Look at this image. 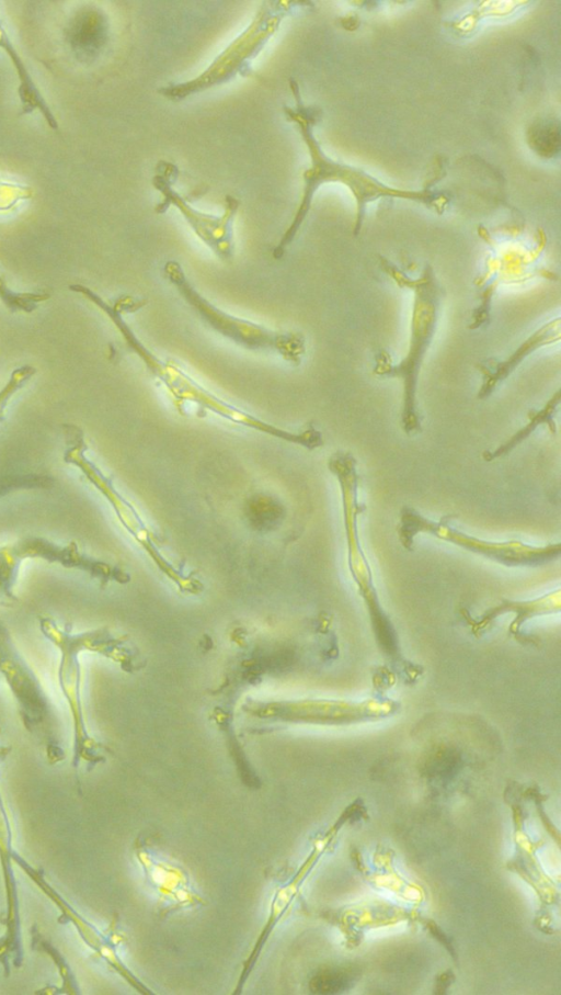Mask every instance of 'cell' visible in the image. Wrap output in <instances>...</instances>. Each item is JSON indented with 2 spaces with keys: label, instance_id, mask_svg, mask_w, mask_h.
Returning a JSON list of instances; mask_svg holds the SVG:
<instances>
[{
  "label": "cell",
  "instance_id": "11",
  "mask_svg": "<svg viewBox=\"0 0 561 995\" xmlns=\"http://www.w3.org/2000/svg\"><path fill=\"white\" fill-rule=\"evenodd\" d=\"M561 402V389H557L546 404L537 409L530 410L527 415L528 421L525 426L518 429L513 433L505 442L500 444L494 450H486L482 453V459L485 462H492L496 459L503 457L511 453L515 448L520 443L527 440L539 427L546 426L550 433L556 434L557 425H556V414Z\"/></svg>",
  "mask_w": 561,
  "mask_h": 995
},
{
  "label": "cell",
  "instance_id": "12",
  "mask_svg": "<svg viewBox=\"0 0 561 995\" xmlns=\"http://www.w3.org/2000/svg\"><path fill=\"white\" fill-rule=\"evenodd\" d=\"M0 47L3 48L4 52L10 56L11 61L14 65L16 72L19 75V78H20L19 94H20V98L22 101L23 112L31 113L34 109H36V108L39 109L42 114L45 116L48 125L51 128L57 129L58 123H57L53 112L46 104V101L39 93L35 83L33 82L25 65L23 64L18 52L11 44L5 31L2 29L1 23H0Z\"/></svg>",
  "mask_w": 561,
  "mask_h": 995
},
{
  "label": "cell",
  "instance_id": "4",
  "mask_svg": "<svg viewBox=\"0 0 561 995\" xmlns=\"http://www.w3.org/2000/svg\"><path fill=\"white\" fill-rule=\"evenodd\" d=\"M330 467L341 489L350 573L364 600L380 648L388 657L397 658L399 646L396 631L378 599L370 565L359 540L358 517L365 505L358 498L356 459L350 452H337L332 456Z\"/></svg>",
  "mask_w": 561,
  "mask_h": 995
},
{
  "label": "cell",
  "instance_id": "7",
  "mask_svg": "<svg viewBox=\"0 0 561 995\" xmlns=\"http://www.w3.org/2000/svg\"><path fill=\"white\" fill-rule=\"evenodd\" d=\"M152 179L153 186L162 194L163 200L156 206V212L164 213L174 206L201 241L224 262H230L234 256L233 221L239 208V201L227 195L225 211L221 215H211L194 208L172 188L178 176L173 163L161 161Z\"/></svg>",
  "mask_w": 561,
  "mask_h": 995
},
{
  "label": "cell",
  "instance_id": "8",
  "mask_svg": "<svg viewBox=\"0 0 561 995\" xmlns=\"http://www.w3.org/2000/svg\"><path fill=\"white\" fill-rule=\"evenodd\" d=\"M561 339V318L556 316L533 330L519 344L503 359H486L477 364L482 382L477 398L482 400L491 396L497 386L537 351L558 343Z\"/></svg>",
  "mask_w": 561,
  "mask_h": 995
},
{
  "label": "cell",
  "instance_id": "13",
  "mask_svg": "<svg viewBox=\"0 0 561 995\" xmlns=\"http://www.w3.org/2000/svg\"><path fill=\"white\" fill-rule=\"evenodd\" d=\"M559 122L542 118L535 122L528 131L530 148L541 157H553L560 148Z\"/></svg>",
  "mask_w": 561,
  "mask_h": 995
},
{
  "label": "cell",
  "instance_id": "6",
  "mask_svg": "<svg viewBox=\"0 0 561 995\" xmlns=\"http://www.w3.org/2000/svg\"><path fill=\"white\" fill-rule=\"evenodd\" d=\"M298 2L268 1L257 12L252 24L214 60L211 66L194 80L168 86L159 92L170 100H182L187 95L226 82L237 74L251 69V60L278 29L280 20L296 8Z\"/></svg>",
  "mask_w": 561,
  "mask_h": 995
},
{
  "label": "cell",
  "instance_id": "5",
  "mask_svg": "<svg viewBox=\"0 0 561 995\" xmlns=\"http://www.w3.org/2000/svg\"><path fill=\"white\" fill-rule=\"evenodd\" d=\"M450 518L445 516L436 521L404 506L400 510L396 529L399 542L407 551H413L414 539L421 533L428 534L506 567L542 566L556 561L561 554L559 542L534 545L519 540H484L454 528L449 523Z\"/></svg>",
  "mask_w": 561,
  "mask_h": 995
},
{
  "label": "cell",
  "instance_id": "10",
  "mask_svg": "<svg viewBox=\"0 0 561 995\" xmlns=\"http://www.w3.org/2000/svg\"><path fill=\"white\" fill-rule=\"evenodd\" d=\"M108 38L106 15L95 7H84L70 20L66 39L76 57L83 61L94 60Z\"/></svg>",
  "mask_w": 561,
  "mask_h": 995
},
{
  "label": "cell",
  "instance_id": "2",
  "mask_svg": "<svg viewBox=\"0 0 561 995\" xmlns=\"http://www.w3.org/2000/svg\"><path fill=\"white\" fill-rule=\"evenodd\" d=\"M380 268L400 289L412 294L407 351L398 362L381 350L375 357L373 374L382 378H398L402 384L400 425L408 436L422 429L417 403V387L423 363L436 335L442 301V290L434 269L426 264L412 278L386 258Z\"/></svg>",
  "mask_w": 561,
  "mask_h": 995
},
{
  "label": "cell",
  "instance_id": "1",
  "mask_svg": "<svg viewBox=\"0 0 561 995\" xmlns=\"http://www.w3.org/2000/svg\"><path fill=\"white\" fill-rule=\"evenodd\" d=\"M289 86L297 103L295 108L285 106L284 111L299 126L310 154L311 167L304 173V191L294 218L278 245L273 249L274 259L279 260L284 257L286 248L294 241L309 214L314 193L323 183L339 182L351 191L355 201L354 236L360 233L367 205L380 199L415 202L438 214L446 210L450 196L445 192L391 186L358 168L337 162L325 156L312 132L313 125L320 117V110L302 104L298 84L294 79H290Z\"/></svg>",
  "mask_w": 561,
  "mask_h": 995
},
{
  "label": "cell",
  "instance_id": "15",
  "mask_svg": "<svg viewBox=\"0 0 561 995\" xmlns=\"http://www.w3.org/2000/svg\"><path fill=\"white\" fill-rule=\"evenodd\" d=\"M428 929L436 939H438L451 953H454L447 937L434 923L428 924Z\"/></svg>",
  "mask_w": 561,
  "mask_h": 995
},
{
  "label": "cell",
  "instance_id": "3",
  "mask_svg": "<svg viewBox=\"0 0 561 995\" xmlns=\"http://www.w3.org/2000/svg\"><path fill=\"white\" fill-rule=\"evenodd\" d=\"M161 273L194 314L220 337L248 351L278 355L293 365L302 361L306 338L301 332L272 329L224 310L193 285L176 260H168Z\"/></svg>",
  "mask_w": 561,
  "mask_h": 995
},
{
  "label": "cell",
  "instance_id": "14",
  "mask_svg": "<svg viewBox=\"0 0 561 995\" xmlns=\"http://www.w3.org/2000/svg\"><path fill=\"white\" fill-rule=\"evenodd\" d=\"M350 979L344 972L327 971L314 976L310 988L314 993H336L348 986Z\"/></svg>",
  "mask_w": 561,
  "mask_h": 995
},
{
  "label": "cell",
  "instance_id": "9",
  "mask_svg": "<svg viewBox=\"0 0 561 995\" xmlns=\"http://www.w3.org/2000/svg\"><path fill=\"white\" fill-rule=\"evenodd\" d=\"M561 608V590L556 588L536 598L525 600L504 599L496 606L484 611L482 615L471 622V631L480 635L486 631L499 617L513 613L510 631L517 634L522 626L538 617L557 614Z\"/></svg>",
  "mask_w": 561,
  "mask_h": 995
}]
</instances>
